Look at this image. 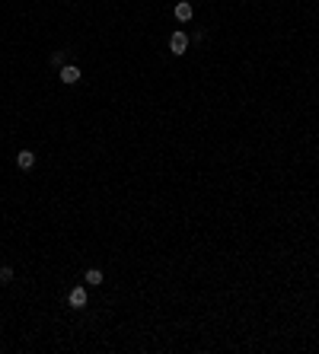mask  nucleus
<instances>
[{
    "label": "nucleus",
    "mask_w": 319,
    "mask_h": 354,
    "mask_svg": "<svg viewBox=\"0 0 319 354\" xmlns=\"http://www.w3.org/2000/svg\"><path fill=\"white\" fill-rule=\"evenodd\" d=\"M172 16H176L179 23H188V20H192V16H195V7L188 4V0H179V4L172 7Z\"/></svg>",
    "instance_id": "4"
},
{
    "label": "nucleus",
    "mask_w": 319,
    "mask_h": 354,
    "mask_svg": "<svg viewBox=\"0 0 319 354\" xmlns=\"http://www.w3.org/2000/svg\"><path fill=\"white\" fill-rule=\"evenodd\" d=\"M188 45H192V39L185 36V29H176V32L169 36V51H172L176 58H182L185 51H188Z\"/></svg>",
    "instance_id": "1"
},
{
    "label": "nucleus",
    "mask_w": 319,
    "mask_h": 354,
    "mask_svg": "<svg viewBox=\"0 0 319 354\" xmlns=\"http://www.w3.org/2000/svg\"><path fill=\"white\" fill-rule=\"evenodd\" d=\"M80 77H83V71H80L77 64H64L61 71H58V80H61L64 86H74L77 80H80Z\"/></svg>",
    "instance_id": "3"
},
{
    "label": "nucleus",
    "mask_w": 319,
    "mask_h": 354,
    "mask_svg": "<svg viewBox=\"0 0 319 354\" xmlns=\"http://www.w3.org/2000/svg\"><path fill=\"white\" fill-rule=\"evenodd\" d=\"M13 281V268L10 265H0V284H10Z\"/></svg>",
    "instance_id": "8"
},
{
    "label": "nucleus",
    "mask_w": 319,
    "mask_h": 354,
    "mask_svg": "<svg viewBox=\"0 0 319 354\" xmlns=\"http://www.w3.org/2000/svg\"><path fill=\"white\" fill-rule=\"evenodd\" d=\"M83 284H86V287H99V284H102V271L99 268H90V271L83 274Z\"/></svg>",
    "instance_id": "6"
},
{
    "label": "nucleus",
    "mask_w": 319,
    "mask_h": 354,
    "mask_svg": "<svg viewBox=\"0 0 319 354\" xmlns=\"http://www.w3.org/2000/svg\"><path fill=\"white\" fill-rule=\"evenodd\" d=\"M48 64L61 71V67H64V51H51V55H48Z\"/></svg>",
    "instance_id": "7"
},
{
    "label": "nucleus",
    "mask_w": 319,
    "mask_h": 354,
    "mask_svg": "<svg viewBox=\"0 0 319 354\" xmlns=\"http://www.w3.org/2000/svg\"><path fill=\"white\" fill-rule=\"evenodd\" d=\"M16 166H20L23 172H29L32 166H36V153H32V150H20V153H16Z\"/></svg>",
    "instance_id": "5"
},
{
    "label": "nucleus",
    "mask_w": 319,
    "mask_h": 354,
    "mask_svg": "<svg viewBox=\"0 0 319 354\" xmlns=\"http://www.w3.org/2000/svg\"><path fill=\"white\" fill-rule=\"evenodd\" d=\"M86 303H90V293H86L83 284H77V287H71V293H67V306L71 309H83Z\"/></svg>",
    "instance_id": "2"
}]
</instances>
